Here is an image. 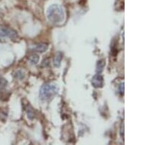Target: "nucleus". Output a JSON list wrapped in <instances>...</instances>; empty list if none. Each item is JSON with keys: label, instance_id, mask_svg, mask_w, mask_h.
<instances>
[{"label": "nucleus", "instance_id": "obj_1", "mask_svg": "<svg viewBox=\"0 0 165 145\" xmlns=\"http://www.w3.org/2000/svg\"><path fill=\"white\" fill-rule=\"evenodd\" d=\"M47 17L52 24H60L64 20V10L60 5H53L50 6L47 10Z\"/></svg>", "mask_w": 165, "mask_h": 145}, {"label": "nucleus", "instance_id": "obj_2", "mask_svg": "<svg viewBox=\"0 0 165 145\" xmlns=\"http://www.w3.org/2000/svg\"><path fill=\"white\" fill-rule=\"evenodd\" d=\"M58 92L57 86L52 83L44 84L40 90V98L44 100H48L52 98Z\"/></svg>", "mask_w": 165, "mask_h": 145}, {"label": "nucleus", "instance_id": "obj_3", "mask_svg": "<svg viewBox=\"0 0 165 145\" xmlns=\"http://www.w3.org/2000/svg\"><path fill=\"white\" fill-rule=\"evenodd\" d=\"M9 38L12 39H15L17 38V33L13 29H7V28H2L0 29V38Z\"/></svg>", "mask_w": 165, "mask_h": 145}, {"label": "nucleus", "instance_id": "obj_4", "mask_svg": "<svg viewBox=\"0 0 165 145\" xmlns=\"http://www.w3.org/2000/svg\"><path fill=\"white\" fill-rule=\"evenodd\" d=\"M92 84L95 88L102 87L103 84H104V79L101 75H95L92 79Z\"/></svg>", "mask_w": 165, "mask_h": 145}, {"label": "nucleus", "instance_id": "obj_5", "mask_svg": "<svg viewBox=\"0 0 165 145\" xmlns=\"http://www.w3.org/2000/svg\"><path fill=\"white\" fill-rule=\"evenodd\" d=\"M47 48H48V45H47L46 44L40 43V44H38V45L35 47L34 50H35V52L43 53V52H45L47 50Z\"/></svg>", "mask_w": 165, "mask_h": 145}, {"label": "nucleus", "instance_id": "obj_6", "mask_svg": "<svg viewBox=\"0 0 165 145\" xmlns=\"http://www.w3.org/2000/svg\"><path fill=\"white\" fill-rule=\"evenodd\" d=\"M62 59V54L60 52L57 53L56 54V56H54V65L55 67H59L61 64V61Z\"/></svg>", "mask_w": 165, "mask_h": 145}, {"label": "nucleus", "instance_id": "obj_7", "mask_svg": "<svg viewBox=\"0 0 165 145\" xmlns=\"http://www.w3.org/2000/svg\"><path fill=\"white\" fill-rule=\"evenodd\" d=\"M39 61V56L37 54L32 55L29 57V62L32 65H36Z\"/></svg>", "mask_w": 165, "mask_h": 145}, {"label": "nucleus", "instance_id": "obj_8", "mask_svg": "<svg viewBox=\"0 0 165 145\" xmlns=\"http://www.w3.org/2000/svg\"><path fill=\"white\" fill-rule=\"evenodd\" d=\"M104 65H105V62H104V60L99 61L97 65V72H101V71L103 70V69H104Z\"/></svg>", "mask_w": 165, "mask_h": 145}, {"label": "nucleus", "instance_id": "obj_9", "mask_svg": "<svg viewBox=\"0 0 165 145\" xmlns=\"http://www.w3.org/2000/svg\"><path fill=\"white\" fill-rule=\"evenodd\" d=\"M120 94H122V95H123V93H124V84H121L120 86Z\"/></svg>", "mask_w": 165, "mask_h": 145}]
</instances>
